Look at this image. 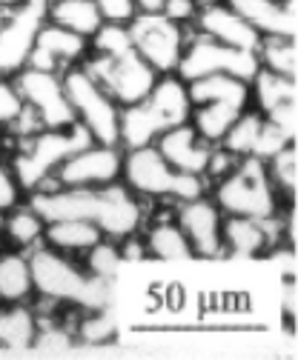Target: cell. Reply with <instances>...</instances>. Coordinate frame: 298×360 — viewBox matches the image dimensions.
I'll list each match as a JSON object with an SVG mask.
<instances>
[{"label": "cell", "mask_w": 298, "mask_h": 360, "mask_svg": "<svg viewBox=\"0 0 298 360\" xmlns=\"http://www.w3.org/2000/svg\"><path fill=\"white\" fill-rule=\"evenodd\" d=\"M264 117L259 112H241L235 117V123L227 129V134L221 138V149L230 152L232 158H249L255 149V141H259V131H261Z\"/></svg>", "instance_id": "obj_29"}, {"label": "cell", "mask_w": 298, "mask_h": 360, "mask_svg": "<svg viewBox=\"0 0 298 360\" xmlns=\"http://www.w3.org/2000/svg\"><path fill=\"white\" fill-rule=\"evenodd\" d=\"M89 52V40L80 37L58 23L44 20L35 34V46L29 52L26 66L32 69H44V72H58V69H69L75 63H80Z\"/></svg>", "instance_id": "obj_15"}, {"label": "cell", "mask_w": 298, "mask_h": 360, "mask_svg": "<svg viewBox=\"0 0 298 360\" xmlns=\"http://www.w3.org/2000/svg\"><path fill=\"white\" fill-rule=\"evenodd\" d=\"M44 226H46L44 217H40L32 206L15 209L9 217H4V229H6L9 240L15 246H20V249H29V246H35L40 238H44Z\"/></svg>", "instance_id": "obj_30"}, {"label": "cell", "mask_w": 298, "mask_h": 360, "mask_svg": "<svg viewBox=\"0 0 298 360\" xmlns=\"http://www.w3.org/2000/svg\"><path fill=\"white\" fill-rule=\"evenodd\" d=\"M77 338L89 346H101L106 340L115 338V321L106 309H89V314L80 321L77 326Z\"/></svg>", "instance_id": "obj_33"}, {"label": "cell", "mask_w": 298, "mask_h": 360, "mask_svg": "<svg viewBox=\"0 0 298 360\" xmlns=\"http://www.w3.org/2000/svg\"><path fill=\"white\" fill-rule=\"evenodd\" d=\"M104 20H112V23H126L132 15H135V0H95Z\"/></svg>", "instance_id": "obj_38"}, {"label": "cell", "mask_w": 298, "mask_h": 360, "mask_svg": "<svg viewBox=\"0 0 298 360\" xmlns=\"http://www.w3.org/2000/svg\"><path fill=\"white\" fill-rule=\"evenodd\" d=\"M195 23H198L201 34L224 43V46H232V49L255 52L259 43H261V34L255 32L244 18H238L227 4H212V6L198 9Z\"/></svg>", "instance_id": "obj_20"}, {"label": "cell", "mask_w": 298, "mask_h": 360, "mask_svg": "<svg viewBox=\"0 0 298 360\" xmlns=\"http://www.w3.org/2000/svg\"><path fill=\"white\" fill-rule=\"evenodd\" d=\"M23 109L26 103L20 98L18 83H12L9 77H0V126H15Z\"/></svg>", "instance_id": "obj_37"}, {"label": "cell", "mask_w": 298, "mask_h": 360, "mask_svg": "<svg viewBox=\"0 0 298 360\" xmlns=\"http://www.w3.org/2000/svg\"><path fill=\"white\" fill-rule=\"evenodd\" d=\"M120 163L123 152L109 143H89L72 158H66L55 172H52V184L55 186H106L115 184L120 177Z\"/></svg>", "instance_id": "obj_13"}, {"label": "cell", "mask_w": 298, "mask_h": 360, "mask_svg": "<svg viewBox=\"0 0 298 360\" xmlns=\"http://www.w3.org/2000/svg\"><path fill=\"white\" fill-rule=\"evenodd\" d=\"M249 92H255L259 109L264 112V117L270 123H275L287 138L295 141V129H298V86L290 77H281L270 69H261L252 75L249 80Z\"/></svg>", "instance_id": "obj_14"}, {"label": "cell", "mask_w": 298, "mask_h": 360, "mask_svg": "<svg viewBox=\"0 0 298 360\" xmlns=\"http://www.w3.org/2000/svg\"><path fill=\"white\" fill-rule=\"evenodd\" d=\"M190 115H192V103L187 95V83L178 75L175 77L163 75L155 80V86L149 89L147 98L120 109L118 143H123L126 149L149 146L166 129H175L181 123H187Z\"/></svg>", "instance_id": "obj_2"}, {"label": "cell", "mask_w": 298, "mask_h": 360, "mask_svg": "<svg viewBox=\"0 0 298 360\" xmlns=\"http://www.w3.org/2000/svg\"><path fill=\"white\" fill-rule=\"evenodd\" d=\"M120 174L126 177V186L138 195H147V198L192 200V198L204 195V177L173 169L152 143L138 146V149H126Z\"/></svg>", "instance_id": "obj_6"}, {"label": "cell", "mask_w": 298, "mask_h": 360, "mask_svg": "<svg viewBox=\"0 0 298 360\" xmlns=\"http://www.w3.org/2000/svg\"><path fill=\"white\" fill-rule=\"evenodd\" d=\"M144 246H147V255H152L158 260H166V263L195 257L192 246H190V240L181 232L178 223H158V226H152Z\"/></svg>", "instance_id": "obj_27"}, {"label": "cell", "mask_w": 298, "mask_h": 360, "mask_svg": "<svg viewBox=\"0 0 298 360\" xmlns=\"http://www.w3.org/2000/svg\"><path fill=\"white\" fill-rule=\"evenodd\" d=\"M61 80H63V92H66V101H69L77 123L89 129L92 141L118 146L120 106L106 95V89L83 66H69Z\"/></svg>", "instance_id": "obj_7"}, {"label": "cell", "mask_w": 298, "mask_h": 360, "mask_svg": "<svg viewBox=\"0 0 298 360\" xmlns=\"http://www.w3.org/2000/svg\"><path fill=\"white\" fill-rule=\"evenodd\" d=\"M261 37H295V0H224Z\"/></svg>", "instance_id": "obj_19"}, {"label": "cell", "mask_w": 298, "mask_h": 360, "mask_svg": "<svg viewBox=\"0 0 298 360\" xmlns=\"http://www.w3.org/2000/svg\"><path fill=\"white\" fill-rule=\"evenodd\" d=\"M132 37V49L158 72V75H173L181 52H184V29L181 23L169 20L163 12H135L126 20Z\"/></svg>", "instance_id": "obj_9"}, {"label": "cell", "mask_w": 298, "mask_h": 360, "mask_svg": "<svg viewBox=\"0 0 298 360\" xmlns=\"http://www.w3.org/2000/svg\"><path fill=\"white\" fill-rule=\"evenodd\" d=\"M44 240L49 243V249H58V252H87L98 240H104V232L95 226V223L63 217V220H49L46 223Z\"/></svg>", "instance_id": "obj_23"}, {"label": "cell", "mask_w": 298, "mask_h": 360, "mask_svg": "<svg viewBox=\"0 0 298 360\" xmlns=\"http://www.w3.org/2000/svg\"><path fill=\"white\" fill-rule=\"evenodd\" d=\"M259 66L270 69L281 77L295 80L298 77V46H295V37H261L259 49Z\"/></svg>", "instance_id": "obj_28"}, {"label": "cell", "mask_w": 298, "mask_h": 360, "mask_svg": "<svg viewBox=\"0 0 298 360\" xmlns=\"http://www.w3.org/2000/svg\"><path fill=\"white\" fill-rule=\"evenodd\" d=\"M155 149L161 152V158L173 169L204 177L206 166H209V158H212V152H216V143H206L192 129V123L187 120L175 129H166L163 134H158Z\"/></svg>", "instance_id": "obj_18"}, {"label": "cell", "mask_w": 298, "mask_h": 360, "mask_svg": "<svg viewBox=\"0 0 298 360\" xmlns=\"http://www.w3.org/2000/svg\"><path fill=\"white\" fill-rule=\"evenodd\" d=\"M216 72L235 75V77H241V80L249 83L252 75L259 72V55L224 46V43H218V40H212V37H206V34L198 32L192 40L184 43V52H181V60L175 66V75L184 83H190L195 77L216 75Z\"/></svg>", "instance_id": "obj_10"}, {"label": "cell", "mask_w": 298, "mask_h": 360, "mask_svg": "<svg viewBox=\"0 0 298 360\" xmlns=\"http://www.w3.org/2000/svg\"><path fill=\"white\" fill-rule=\"evenodd\" d=\"M284 226L278 217H238L230 214L221 226L224 252L238 257H259L273 252V246L281 240Z\"/></svg>", "instance_id": "obj_17"}, {"label": "cell", "mask_w": 298, "mask_h": 360, "mask_svg": "<svg viewBox=\"0 0 298 360\" xmlns=\"http://www.w3.org/2000/svg\"><path fill=\"white\" fill-rule=\"evenodd\" d=\"M290 143H295L292 138H287V134L275 126V123H270L267 117H264V123H261V131H259V141H255V149H252V158H261V160H270L273 155H278L284 146H290Z\"/></svg>", "instance_id": "obj_36"}, {"label": "cell", "mask_w": 298, "mask_h": 360, "mask_svg": "<svg viewBox=\"0 0 298 360\" xmlns=\"http://www.w3.org/2000/svg\"><path fill=\"white\" fill-rule=\"evenodd\" d=\"M161 12L169 18V20H175V23H192L195 15H198V6H195V0H163V6Z\"/></svg>", "instance_id": "obj_40"}, {"label": "cell", "mask_w": 298, "mask_h": 360, "mask_svg": "<svg viewBox=\"0 0 298 360\" xmlns=\"http://www.w3.org/2000/svg\"><path fill=\"white\" fill-rule=\"evenodd\" d=\"M83 69H87L106 89V95L120 109L138 103L141 98H147L149 89L158 80V72L135 49L123 52V55H98L95 52L87 63H83Z\"/></svg>", "instance_id": "obj_8"}, {"label": "cell", "mask_w": 298, "mask_h": 360, "mask_svg": "<svg viewBox=\"0 0 298 360\" xmlns=\"http://www.w3.org/2000/svg\"><path fill=\"white\" fill-rule=\"evenodd\" d=\"M241 112L244 109L232 106V103H198V106H192L190 123L206 143H221L227 129L235 123V117Z\"/></svg>", "instance_id": "obj_25"}, {"label": "cell", "mask_w": 298, "mask_h": 360, "mask_svg": "<svg viewBox=\"0 0 298 360\" xmlns=\"http://www.w3.org/2000/svg\"><path fill=\"white\" fill-rule=\"evenodd\" d=\"M178 226L187 235V240L192 246V255L206 257V260L224 255L221 209L212 203V200H204V195L201 198H192V200H181Z\"/></svg>", "instance_id": "obj_16"}, {"label": "cell", "mask_w": 298, "mask_h": 360, "mask_svg": "<svg viewBox=\"0 0 298 360\" xmlns=\"http://www.w3.org/2000/svg\"><path fill=\"white\" fill-rule=\"evenodd\" d=\"M89 257H87V266H89V275L95 278H115L118 269L123 263V255L115 243H106V240H98L92 249H87Z\"/></svg>", "instance_id": "obj_34"}, {"label": "cell", "mask_w": 298, "mask_h": 360, "mask_svg": "<svg viewBox=\"0 0 298 360\" xmlns=\"http://www.w3.org/2000/svg\"><path fill=\"white\" fill-rule=\"evenodd\" d=\"M35 292L29 257L26 255H0V300L4 303H23Z\"/></svg>", "instance_id": "obj_26"}, {"label": "cell", "mask_w": 298, "mask_h": 360, "mask_svg": "<svg viewBox=\"0 0 298 360\" xmlns=\"http://www.w3.org/2000/svg\"><path fill=\"white\" fill-rule=\"evenodd\" d=\"M18 198H20L18 177H15L4 163H0V212L15 209V206H18Z\"/></svg>", "instance_id": "obj_39"}, {"label": "cell", "mask_w": 298, "mask_h": 360, "mask_svg": "<svg viewBox=\"0 0 298 360\" xmlns=\"http://www.w3.org/2000/svg\"><path fill=\"white\" fill-rule=\"evenodd\" d=\"M163 0H135V12H161Z\"/></svg>", "instance_id": "obj_41"}, {"label": "cell", "mask_w": 298, "mask_h": 360, "mask_svg": "<svg viewBox=\"0 0 298 360\" xmlns=\"http://www.w3.org/2000/svg\"><path fill=\"white\" fill-rule=\"evenodd\" d=\"M212 4H221V0H195V6L204 9V6H212Z\"/></svg>", "instance_id": "obj_42"}, {"label": "cell", "mask_w": 298, "mask_h": 360, "mask_svg": "<svg viewBox=\"0 0 298 360\" xmlns=\"http://www.w3.org/2000/svg\"><path fill=\"white\" fill-rule=\"evenodd\" d=\"M32 286L49 300L75 303L80 309H106L112 303V278H95L75 266L58 249H35L29 255Z\"/></svg>", "instance_id": "obj_3"}, {"label": "cell", "mask_w": 298, "mask_h": 360, "mask_svg": "<svg viewBox=\"0 0 298 360\" xmlns=\"http://www.w3.org/2000/svg\"><path fill=\"white\" fill-rule=\"evenodd\" d=\"M89 143L95 141L83 123H72L69 129H40L35 134H26L15 155V177L20 189L35 192L40 186H46L52 172L66 158H72Z\"/></svg>", "instance_id": "obj_4"}, {"label": "cell", "mask_w": 298, "mask_h": 360, "mask_svg": "<svg viewBox=\"0 0 298 360\" xmlns=\"http://www.w3.org/2000/svg\"><path fill=\"white\" fill-rule=\"evenodd\" d=\"M187 95H190L192 106H198V103H232V106L247 109L249 83L235 77V75L216 72V75H204V77L190 80L187 83Z\"/></svg>", "instance_id": "obj_21"}, {"label": "cell", "mask_w": 298, "mask_h": 360, "mask_svg": "<svg viewBox=\"0 0 298 360\" xmlns=\"http://www.w3.org/2000/svg\"><path fill=\"white\" fill-rule=\"evenodd\" d=\"M75 346L72 335L61 326H37V335H35V343L32 349L37 354H63Z\"/></svg>", "instance_id": "obj_35"}, {"label": "cell", "mask_w": 298, "mask_h": 360, "mask_svg": "<svg viewBox=\"0 0 298 360\" xmlns=\"http://www.w3.org/2000/svg\"><path fill=\"white\" fill-rule=\"evenodd\" d=\"M216 203L227 217H275L278 192L270 180L267 160L261 158H238L216 184Z\"/></svg>", "instance_id": "obj_5"}, {"label": "cell", "mask_w": 298, "mask_h": 360, "mask_svg": "<svg viewBox=\"0 0 298 360\" xmlns=\"http://www.w3.org/2000/svg\"><path fill=\"white\" fill-rule=\"evenodd\" d=\"M46 20V0H23L0 20V77L18 75L35 46V34Z\"/></svg>", "instance_id": "obj_12"}, {"label": "cell", "mask_w": 298, "mask_h": 360, "mask_svg": "<svg viewBox=\"0 0 298 360\" xmlns=\"http://www.w3.org/2000/svg\"><path fill=\"white\" fill-rule=\"evenodd\" d=\"M0 232H4V212H0Z\"/></svg>", "instance_id": "obj_43"}, {"label": "cell", "mask_w": 298, "mask_h": 360, "mask_svg": "<svg viewBox=\"0 0 298 360\" xmlns=\"http://www.w3.org/2000/svg\"><path fill=\"white\" fill-rule=\"evenodd\" d=\"M29 206L44 217V223L49 220H63V217H75V220H87L115 238L123 240L141 229L144 223V209L135 200V195L123 186L106 184V186H40L32 192Z\"/></svg>", "instance_id": "obj_1"}, {"label": "cell", "mask_w": 298, "mask_h": 360, "mask_svg": "<svg viewBox=\"0 0 298 360\" xmlns=\"http://www.w3.org/2000/svg\"><path fill=\"white\" fill-rule=\"evenodd\" d=\"M89 40H92V49L98 55H123V52L132 49V37H130V29H126V23L104 20V26Z\"/></svg>", "instance_id": "obj_32"}, {"label": "cell", "mask_w": 298, "mask_h": 360, "mask_svg": "<svg viewBox=\"0 0 298 360\" xmlns=\"http://www.w3.org/2000/svg\"><path fill=\"white\" fill-rule=\"evenodd\" d=\"M37 314L20 303H9L0 309V349L6 352H29L37 335Z\"/></svg>", "instance_id": "obj_24"}, {"label": "cell", "mask_w": 298, "mask_h": 360, "mask_svg": "<svg viewBox=\"0 0 298 360\" xmlns=\"http://www.w3.org/2000/svg\"><path fill=\"white\" fill-rule=\"evenodd\" d=\"M267 172H270V180L275 192L287 195L290 200L295 198V189H298V149L290 143L284 146L278 155H273L267 160Z\"/></svg>", "instance_id": "obj_31"}, {"label": "cell", "mask_w": 298, "mask_h": 360, "mask_svg": "<svg viewBox=\"0 0 298 360\" xmlns=\"http://www.w3.org/2000/svg\"><path fill=\"white\" fill-rule=\"evenodd\" d=\"M46 20L87 40L104 26V15L95 0H46Z\"/></svg>", "instance_id": "obj_22"}, {"label": "cell", "mask_w": 298, "mask_h": 360, "mask_svg": "<svg viewBox=\"0 0 298 360\" xmlns=\"http://www.w3.org/2000/svg\"><path fill=\"white\" fill-rule=\"evenodd\" d=\"M18 89L23 103L37 115L40 126L44 129H69L72 123H77L66 92H63V80L58 77V72H44V69H32L23 66L18 72Z\"/></svg>", "instance_id": "obj_11"}]
</instances>
